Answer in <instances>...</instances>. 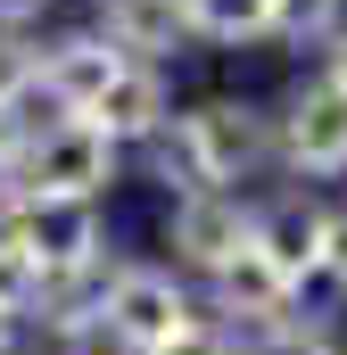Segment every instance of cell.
<instances>
[{"instance_id":"obj_1","label":"cell","mask_w":347,"mask_h":355,"mask_svg":"<svg viewBox=\"0 0 347 355\" xmlns=\"http://www.w3.org/2000/svg\"><path fill=\"white\" fill-rule=\"evenodd\" d=\"M108 182H116V141L91 132L83 116H58V124L33 132V149L17 166V198H83V207H99Z\"/></svg>"},{"instance_id":"obj_2","label":"cell","mask_w":347,"mask_h":355,"mask_svg":"<svg viewBox=\"0 0 347 355\" xmlns=\"http://www.w3.org/2000/svg\"><path fill=\"white\" fill-rule=\"evenodd\" d=\"M99 314H108V331L133 355H158L166 339H182V331L198 322V314H190V289L174 281V265H116Z\"/></svg>"},{"instance_id":"obj_3","label":"cell","mask_w":347,"mask_h":355,"mask_svg":"<svg viewBox=\"0 0 347 355\" xmlns=\"http://www.w3.org/2000/svg\"><path fill=\"white\" fill-rule=\"evenodd\" d=\"M273 141H281V166L298 182H347V91H331L323 75H306L281 99Z\"/></svg>"},{"instance_id":"obj_4","label":"cell","mask_w":347,"mask_h":355,"mask_svg":"<svg viewBox=\"0 0 347 355\" xmlns=\"http://www.w3.org/2000/svg\"><path fill=\"white\" fill-rule=\"evenodd\" d=\"M182 124H190V141H198V157H207V182H215V190H240L248 174L281 166L273 116H264L257 99H198V107H182Z\"/></svg>"},{"instance_id":"obj_5","label":"cell","mask_w":347,"mask_h":355,"mask_svg":"<svg viewBox=\"0 0 347 355\" xmlns=\"http://www.w3.org/2000/svg\"><path fill=\"white\" fill-rule=\"evenodd\" d=\"M8 240L33 257L42 281L99 272V207H83V198H17L8 207Z\"/></svg>"},{"instance_id":"obj_6","label":"cell","mask_w":347,"mask_h":355,"mask_svg":"<svg viewBox=\"0 0 347 355\" xmlns=\"http://www.w3.org/2000/svg\"><path fill=\"white\" fill-rule=\"evenodd\" d=\"M248 240H257V207H248L240 190H198V198H174V215H166V248H174V265L207 272V281L232 265Z\"/></svg>"},{"instance_id":"obj_7","label":"cell","mask_w":347,"mask_h":355,"mask_svg":"<svg viewBox=\"0 0 347 355\" xmlns=\"http://www.w3.org/2000/svg\"><path fill=\"white\" fill-rule=\"evenodd\" d=\"M207 289H215V314H223V331H248V339H264L273 322H289V314H298V281L273 265L257 240H248L232 265L215 272Z\"/></svg>"},{"instance_id":"obj_8","label":"cell","mask_w":347,"mask_h":355,"mask_svg":"<svg viewBox=\"0 0 347 355\" xmlns=\"http://www.w3.org/2000/svg\"><path fill=\"white\" fill-rule=\"evenodd\" d=\"M133 58L108 42V33H67V42H50L42 50V83H33V99L50 107V116H91V99L116 83Z\"/></svg>"},{"instance_id":"obj_9","label":"cell","mask_w":347,"mask_h":355,"mask_svg":"<svg viewBox=\"0 0 347 355\" xmlns=\"http://www.w3.org/2000/svg\"><path fill=\"white\" fill-rule=\"evenodd\" d=\"M323 240H331V207L314 190H281L273 207H257V248L289 272L298 289L323 281Z\"/></svg>"},{"instance_id":"obj_10","label":"cell","mask_w":347,"mask_h":355,"mask_svg":"<svg viewBox=\"0 0 347 355\" xmlns=\"http://www.w3.org/2000/svg\"><path fill=\"white\" fill-rule=\"evenodd\" d=\"M99 33L133 58V67H166L198 42L190 0H99Z\"/></svg>"},{"instance_id":"obj_11","label":"cell","mask_w":347,"mask_h":355,"mask_svg":"<svg viewBox=\"0 0 347 355\" xmlns=\"http://www.w3.org/2000/svg\"><path fill=\"white\" fill-rule=\"evenodd\" d=\"M83 124H91V132H108L116 149H124V141H141V149H149V141H158V132L174 124L166 67H124L116 83H108L99 99H91V116H83Z\"/></svg>"},{"instance_id":"obj_12","label":"cell","mask_w":347,"mask_h":355,"mask_svg":"<svg viewBox=\"0 0 347 355\" xmlns=\"http://www.w3.org/2000/svg\"><path fill=\"white\" fill-rule=\"evenodd\" d=\"M190 25L215 50H248V42H273V0H190Z\"/></svg>"},{"instance_id":"obj_13","label":"cell","mask_w":347,"mask_h":355,"mask_svg":"<svg viewBox=\"0 0 347 355\" xmlns=\"http://www.w3.org/2000/svg\"><path fill=\"white\" fill-rule=\"evenodd\" d=\"M347 25V0H273V42L281 50H331Z\"/></svg>"},{"instance_id":"obj_14","label":"cell","mask_w":347,"mask_h":355,"mask_svg":"<svg viewBox=\"0 0 347 355\" xmlns=\"http://www.w3.org/2000/svg\"><path fill=\"white\" fill-rule=\"evenodd\" d=\"M42 83V50L17 33V25H0V107H25Z\"/></svg>"},{"instance_id":"obj_15","label":"cell","mask_w":347,"mask_h":355,"mask_svg":"<svg viewBox=\"0 0 347 355\" xmlns=\"http://www.w3.org/2000/svg\"><path fill=\"white\" fill-rule=\"evenodd\" d=\"M33 297H42V272H33V257H25V248L8 240V223H0V322L25 314Z\"/></svg>"},{"instance_id":"obj_16","label":"cell","mask_w":347,"mask_h":355,"mask_svg":"<svg viewBox=\"0 0 347 355\" xmlns=\"http://www.w3.org/2000/svg\"><path fill=\"white\" fill-rule=\"evenodd\" d=\"M158 355H248V339H240V331H223V322H190V331L166 339Z\"/></svg>"},{"instance_id":"obj_17","label":"cell","mask_w":347,"mask_h":355,"mask_svg":"<svg viewBox=\"0 0 347 355\" xmlns=\"http://www.w3.org/2000/svg\"><path fill=\"white\" fill-rule=\"evenodd\" d=\"M25 149H33L25 107H0V174H17V166H25Z\"/></svg>"},{"instance_id":"obj_18","label":"cell","mask_w":347,"mask_h":355,"mask_svg":"<svg viewBox=\"0 0 347 355\" xmlns=\"http://www.w3.org/2000/svg\"><path fill=\"white\" fill-rule=\"evenodd\" d=\"M323 281L347 297V207H331V240H323Z\"/></svg>"},{"instance_id":"obj_19","label":"cell","mask_w":347,"mask_h":355,"mask_svg":"<svg viewBox=\"0 0 347 355\" xmlns=\"http://www.w3.org/2000/svg\"><path fill=\"white\" fill-rule=\"evenodd\" d=\"M314 75H323L331 91H347V25L331 33V50H323V67H314Z\"/></svg>"},{"instance_id":"obj_20","label":"cell","mask_w":347,"mask_h":355,"mask_svg":"<svg viewBox=\"0 0 347 355\" xmlns=\"http://www.w3.org/2000/svg\"><path fill=\"white\" fill-rule=\"evenodd\" d=\"M42 8H50V0H0V25H17V33H25V17H42Z\"/></svg>"}]
</instances>
